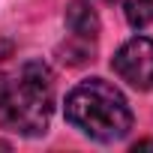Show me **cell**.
I'll return each instance as SVG.
<instances>
[{
  "instance_id": "cell-3",
  "label": "cell",
  "mask_w": 153,
  "mask_h": 153,
  "mask_svg": "<svg viewBox=\"0 0 153 153\" xmlns=\"http://www.w3.org/2000/svg\"><path fill=\"white\" fill-rule=\"evenodd\" d=\"M114 72L135 90H150L153 87V39L135 36L123 42L111 60Z\"/></svg>"
},
{
  "instance_id": "cell-5",
  "label": "cell",
  "mask_w": 153,
  "mask_h": 153,
  "mask_svg": "<svg viewBox=\"0 0 153 153\" xmlns=\"http://www.w3.org/2000/svg\"><path fill=\"white\" fill-rule=\"evenodd\" d=\"M126 18L132 27H147L153 21V0H129L126 3Z\"/></svg>"
},
{
  "instance_id": "cell-6",
  "label": "cell",
  "mask_w": 153,
  "mask_h": 153,
  "mask_svg": "<svg viewBox=\"0 0 153 153\" xmlns=\"http://www.w3.org/2000/svg\"><path fill=\"white\" fill-rule=\"evenodd\" d=\"M138 147H153V141H138V144H135V150H138Z\"/></svg>"
},
{
  "instance_id": "cell-1",
  "label": "cell",
  "mask_w": 153,
  "mask_h": 153,
  "mask_svg": "<svg viewBox=\"0 0 153 153\" xmlns=\"http://www.w3.org/2000/svg\"><path fill=\"white\" fill-rule=\"evenodd\" d=\"M54 111V75L45 63L30 60L12 81L0 78V117L21 135H45Z\"/></svg>"
},
{
  "instance_id": "cell-4",
  "label": "cell",
  "mask_w": 153,
  "mask_h": 153,
  "mask_svg": "<svg viewBox=\"0 0 153 153\" xmlns=\"http://www.w3.org/2000/svg\"><path fill=\"white\" fill-rule=\"evenodd\" d=\"M63 21H66L69 33L78 36V39H96L99 36V15L84 0H72L66 6V12H63Z\"/></svg>"
},
{
  "instance_id": "cell-2",
  "label": "cell",
  "mask_w": 153,
  "mask_h": 153,
  "mask_svg": "<svg viewBox=\"0 0 153 153\" xmlns=\"http://www.w3.org/2000/svg\"><path fill=\"white\" fill-rule=\"evenodd\" d=\"M66 120L96 141H120L132 129V111L126 96L102 78L81 81L69 90Z\"/></svg>"
}]
</instances>
